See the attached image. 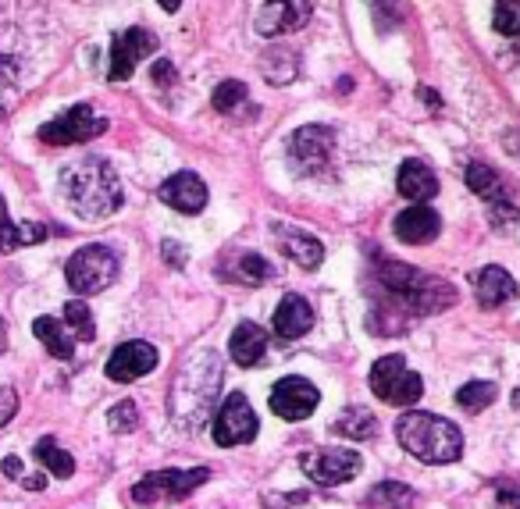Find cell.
<instances>
[{
	"label": "cell",
	"mask_w": 520,
	"mask_h": 509,
	"mask_svg": "<svg viewBox=\"0 0 520 509\" xmlns=\"http://www.w3.org/2000/svg\"><path fill=\"white\" fill-rule=\"evenodd\" d=\"M221 385V364L218 353H200L196 364H189V371L179 374L175 381V392H171V413L175 421L189 424V428H200L211 410L214 396H218Z\"/></svg>",
	"instance_id": "obj_3"
},
{
	"label": "cell",
	"mask_w": 520,
	"mask_h": 509,
	"mask_svg": "<svg viewBox=\"0 0 520 509\" xmlns=\"http://www.w3.org/2000/svg\"><path fill=\"white\" fill-rule=\"evenodd\" d=\"M107 424H111L114 435H129V431L139 428V410L132 399H122V403H114L111 413H107Z\"/></svg>",
	"instance_id": "obj_32"
},
{
	"label": "cell",
	"mask_w": 520,
	"mask_h": 509,
	"mask_svg": "<svg viewBox=\"0 0 520 509\" xmlns=\"http://www.w3.org/2000/svg\"><path fill=\"white\" fill-rule=\"evenodd\" d=\"M157 196H161L168 207H175V211H182V214H200L207 207L204 178L193 175V171H175L171 178H164L161 189H157Z\"/></svg>",
	"instance_id": "obj_14"
},
{
	"label": "cell",
	"mask_w": 520,
	"mask_h": 509,
	"mask_svg": "<svg viewBox=\"0 0 520 509\" xmlns=\"http://www.w3.org/2000/svg\"><path fill=\"white\" fill-rule=\"evenodd\" d=\"M232 278L243 285H264L275 278V267L260 257V253H243V257L236 260V267H232Z\"/></svg>",
	"instance_id": "obj_28"
},
{
	"label": "cell",
	"mask_w": 520,
	"mask_h": 509,
	"mask_svg": "<svg viewBox=\"0 0 520 509\" xmlns=\"http://www.w3.org/2000/svg\"><path fill=\"white\" fill-rule=\"evenodd\" d=\"M310 18V4L307 0H282V4H268L260 8L257 18V33L260 36H285L303 29Z\"/></svg>",
	"instance_id": "obj_16"
},
{
	"label": "cell",
	"mask_w": 520,
	"mask_h": 509,
	"mask_svg": "<svg viewBox=\"0 0 520 509\" xmlns=\"http://www.w3.org/2000/svg\"><path fill=\"white\" fill-rule=\"evenodd\" d=\"M496 509H520V485H499Z\"/></svg>",
	"instance_id": "obj_36"
},
{
	"label": "cell",
	"mask_w": 520,
	"mask_h": 509,
	"mask_svg": "<svg viewBox=\"0 0 520 509\" xmlns=\"http://www.w3.org/2000/svg\"><path fill=\"white\" fill-rule=\"evenodd\" d=\"M15 413H18V392L4 385V388H0V428H4V424L15 417Z\"/></svg>",
	"instance_id": "obj_35"
},
{
	"label": "cell",
	"mask_w": 520,
	"mask_h": 509,
	"mask_svg": "<svg viewBox=\"0 0 520 509\" xmlns=\"http://www.w3.org/2000/svg\"><path fill=\"white\" fill-rule=\"evenodd\" d=\"M275 235H278V246H282L285 257L296 260L300 267H317L325 260V246L317 243L314 235L300 232V228H289V225H278Z\"/></svg>",
	"instance_id": "obj_22"
},
{
	"label": "cell",
	"mask_w": 520,
	"mask_h": 509,
	"mask_svg": "<svg viewBox=\"0 0 520 509\" xmlns=\"http://www.w3.org/2000/svg\"><path fill=\"white\" fill-rule=\"evenodd\" d=\"M25 488H33V492H40L43 485H47V477H22Z\"/></svg>",
	"instance_id": "obj_41"
},
{
	"label": "cell",
	"mask_w": 520,
	"mask_h": 509,
	"mask_svg": "<svg viewBox=\"0 0 520 509\" xmlns=\"http://www.w3.org/2000/svg\"><path fill=\"white\" fill-rule=\"evenodd\" d=\"M371 392L389 406H414L424 396V381L407 367V356H382L371 367Z\"/></svg>",
	"instance_id": "obj_6"
},
{
	"label": "cell",
	"mask_w": 520,
	"mask_h": 509,
	"mask_svg": "<svg viewBox=\"0 0 520 509\" xmlns=\"http://www.w3.org/2000/svg\"><path fill=\"white\" fill-rule=\"evenodd\" d=\"M464 178H467V189H474L481 200H496V203L503 200V178L488 168L485 161H471V164H467Z\"/></svg>",
	"instance_id": "obj_27"
},
{
	"label": "cell",
	"mask_w": 520,
	"mask_h": 509,
	"mask_svg": "<svg viewBox=\"0 0 520 509\" xmlns=\"http://www.w3.org/2000/svg\"><path fill=\"white\" fill-rule=\"evenodd\" d=\"M332 132L321 129V125H307V129H300L293 139H289V154H293V161H300V168L307 171H321L328 164V157H332Z\"/></svg>",
	"instance_id": "obj_15"
},
{
	"label": "cell",
	"mask_w": 520,
	"mask_h": 509,
	"mask_svg": "<svg viewBox=\"0 0 520 509\" xmlns=\"http://www.w3.org/2000/svg\"><path fill=\"white\" fill-rule=\"evenodd\" d=\"M317 403H321V392L314 388V381L296 378V374H289L271 388V410L282 421H307L317 410Z\"/></svg>",
	"instance_id": "obj_12"
},
{
	"label": "cell",
	"mask_w": 520,
	"mask_h": 509,
	"mask_svg": "<svg viewBox=\"0 0 520 509\" xmlns=\"http://www.w3.org/2000/svg\"><path fill=\"white\" fill-rule=\"evenodd\" d=\"M243 100H246V86L239 79H228V82H221V86L214 89L211 104L218 107L221 114H232L239 104H243Z\"/></svg>",
	"instance_id": "obj_34"
},
{
	"label": "cell",
	"mask_w": 520,
	"mask_h": 509,
	"mask_svg": "<svg viewBox=\"0 0 520 509\" xmlns=\"http://www.w3.org/2000/svg\"><path fill=\"white\" fill-rule=\"evenodd\" d=\"M253 438H257V413H253L250 399L243 392H232L214 417V442L225 445V449H236V445H246Z\"/></svg>",
	"instance_id": "obj_10"
},
{
	"label": "cell",
	"mask_w": 520,
	"mask_h": 509,
	"mask_svg": "<svg viewBox=\"0 0 520 509\" xmlns=\"http://www.w3.org/2000/svg\"><path fill=\"white\" fill-rule=\"evenodd\" d=\"M65 328H72L75 339H82V342L97 339V324H93L90 307H86V303H79V299L65 303Z\"/></svg>",
	"instance_id": "obj_31"
},
{
	"label": "cell",
	"mask_w": 520,
	"mask_h": 509,
	"mask_svg": "<svg viewBox=\"0 0 520 509\" xmlns=\"http://www.w3.org/2000/svg\"><path fill=\"white\" fill-rule=\"evenodd\" d=\"M36 460H40L54 477H72L75 474V460L54 442V438H40V442H36Z\"/></svg>",
	"instance_id": "obj_29"
},
{
	"label": "cell",
	"mask_w": 520,
	"mask_h": 509,
	"mask_svg": "<svg viewBox=\"0 0 520 509\" xmlns=\"http://www.w3.org/2000/svg\"><path fill=\"white\" fill-rule=\"evenodd\" d=\"M33 335L47 346V353L54 356V360H72L75 356V335L65 328V321H57V317H36Z\"/></svg>",
	"instance_id": "obj_24"
},
{
	"label": "cell",
	"mask_w": 520,
	"mask_h": 509,
	"mask_svg": "<svg viewBox=\"0 0 520 509\" xmlns=\"http://www.w3.org/2000/svg\"><path fill=\"white\" fill-rule=\"evenodd\" d=\"M396 438L421 463H453L464 453V435L453 421L424 410H407L396 421Z\"/></svg>",
	"instance_id": "obj_2"
},
{
	"label": "cell",
	"mask_w": 520,
	"mask_h": 509,
	"mask_svg": "<svg viewBox=\"0 0 520 509\" xmlns=\"http://www.w3.org/2000/svg\"><path fill=\"white\" fill-rule=\"evenodd\" d=\"M492 403H496V385H492V381H467V385L456 392V406H464L467 413H481Z\"/></svg>",
	"instance_id": "obj_30"
},
{
	"label": "cell",
	"mask_w": 520,
	"mask_h": 509,
	"mask_svg": "<svg viewBox=\"0 0 520 509\" xmlns=\"http://www.w3.org/2000/svg\"><path fill=\"white\" fill-rule=\"evenodd\" d=\"M107 129V118H97L90 104H75L68 107L61 118L54 122L40 125V139L50 146H75V143H86V139L100 136Z\"/></svg>",
	"instance_id": "obj_9"
},
{
	"label": "cell",
	"mask_w": 520,
	"mask_h": 509,
	"mask_svg": "<svg viewBox=\"0 0 520 509\" xmlns=\"http://www.w3.org/2000/svg\"><path fill=\"white\" fill-rule=\"evenodd\" d=\"M417 492L410 485H399V481H382L367 492V506L371 509H414Z\"/></svg>",
	"instance_id": "obj_26"
},
{
	"label": "cell",
	"mask_w": 520,
	"mask_h": 509,
	"mask_svg": "<svg viewBox=\"0 0 520 509\" xmlns=\"http://www.w3.org/2000/svg\"><path fill=\"white\" fill-rule=\"evenodd\" d=\"M4 474H8L11 481H22V460H18V456H4Z\"/></svg>",
	"instance_id": "obj_39"
},
{
	"label": "cell",
	"mask_w": 520,
	"mask_h": 509,
	"mask_svg": "<svg viewBox=\"0 0 520 509\" xmlns=\"http://www.w3.org/2000/svg\"><path fill=\"white\" fill-rule=\"evenodd\" d=\"M118 253L111 246H82V250L72 253L65 275H68V289L75 296H97L107 285L118 278Z\"/></svg>",
	"instance_id": "obj_5"
},
{
	"label": "cell",
	"mask_w": 520,
	"mask_h": 509,
	"mask_svg": "<svg viewBox=\"0 0 520 509\" xmlns=\"http://www.w3.org/2000/svg\"><path fill=\"white\" fill-rule=\"evenodd\" d=\"M61 189H65V200L79 218H111L118 207L125 203L122 182H118V171L104 161V157H86V161L72 164V168L61 175Z\"/></svg>",
	"instance_id": "obj_1"
},
{
	"label": "cell",
	"mask_w": 520,
	"mask_h": 509,
	"mask_svg": "<svg viewBox=\"0 0 520 509\" xmlns=\"http://www.w3.org/2000/svg\"><path fill=\"white\" fill-rule=\"evenodd\" d=\"M474 292H478L481 307H503V303L517 299V282L503 267H481L474 275Z\"/></svg>",
	"instance_id": "obj_19"
},
{
	"label": "cell",
	"mask_w": 520,
	"mask_h": 509,
	"mask_svg": "<svg viewBox=\"0 0 520 509\" xmlns=\"http://www.w3.org/2000/svg\"><path fill=\"white\" fill-rule=\"evenodd\" d=\"M335 431L342 438H353V442H367V438L378 435V417H374L367 406H353V410H342Z\"/></svg>",
	"instance_id": "obj_25"
},
{
	"label": "cell",
	"mask_w": 520,
	"mask_h": 509,
	"mask_svg": "<svg viewBox=\"0 0 520 509\" xmlns=\"http://www.w3.org/2000/svg\"><path fill=\"white\" fill-rule=\"evenodd\" d=\"M154 367H157V349L143 339H132V342H122V346L111 353V360H107V378L129 385V381L150 374Z\"/></svg>",
	"instance_id": "obj_13"
},
{
	"label": "cell",
	"mask_w": 520,
	"mask_h": 509,
	"mask_svg": "<svg viewBox=\"0 0 520 509\" xmlns=\"http://www.w3.org/2000/svg\"><path fill=\"white\" fill-rule=\"evenodd\" d=\"M314 328V310L303 296H285L275 310V332L282 339H300Z\"/></svg>",
	"instance_id": "obj_21"
},
{
	"label": "cell",
	"mask_w": 520,
	"mask_h": 509,
	"mask_svg": "<svg viewBox=\"0 0 520 509\" xmlns=\"http://www.w3.org/2000/svg\"><path fill=\"white\" fill-rule=\"evenodd\" d=\"M150 75H154L157 86H171V82H175V65H171V61H157Z\"/></svg>",
	"instance_id": "obj_38"
},
{
	"label": "cell",
	"mask_w": 520,
	"mask_h": 509,
	"mask_svg": "<svg viewBox=\"0 0 520 509\" xmlns=\"http://www.w3.org/2000/svg\"><path fill=\"white\" fill-rule=\"evenodd\" d=\"M4 346H8V335H4V317H0V353H4Z\"/></svg>",
	"instance_id": "obj_42"
},
{
	"label": "cell",
	"mask_w": 520,
	"mask_h": 509,
	"mask_svg": "<svg viewBox=\"0 0 520 509\" xmlns=\"http://www.w3.org/2000/svg\"><path fill=\"white\" fill-rule=\"evenodd\" d=\"M264 349H268V332H264L260 324H253V321L236 324V332L228 339V353H232V360H236L239 367L260 364Z\"/></svg>",
	"instance_id": "obj_20"
},
{
	"label": "cell",
	"mask_w": 520,
	"mask_h": 509,
	"mask_svg": "<svg viewBox=\"0 0 520 509\" xmlns=\"http://www.w3.org/2000/svg\"><path fill=\"white\" fill-rule=\"evenodd\" d=\"M439 228H442V221L431 207H407V211L396 214V221H392L396 239L399 243H410V246L431 243V239L439 235Z\"/></svg>",
	"instance_id": "obj_17"
},
{
	"label": "cell",
	"mask_w": 520,
	"mask_h": 509,
	"mask_svg": "<svg viewBox=\"0 0 520 509\" xmlns=\"http://www.w3.org/2000/svg\"><path fill=\"white\" fill-rule=\"evenodd\" d=\"M300 467L303 474H310L317 485L335 488V485H346L353 477L360 474L364 460H360L357 449H346V445H332V449H310V453L300 456Z\"/></svg>",
	"instance_id": "obj_8"
},
{
	"label": "cell",
	"mask_w": 520,
	"mask_h": 509,
	"mask_svg": "<svg viewBox=\"0 0 520 509\" xmlns=\"http://www.w3.org/2000/svg\"><path fill=\"white\" fill-rule=\"evenodd\" d=\"M396 189L407 196L414 207H424L431 196L439 193V175L424 161H403V168H399L396 175Z\"/></svg>",
	"instance_id": "obj_18"
},
{
	"label": "cell",
	"mask_w": 520,
	"mask_h": 509,
	"mask_svg": "<svg viewBox=\"0 0 520 509\" xmlns=\"http://www.w3.org/2000/svg\"><path fill=\"white\" fill-rule=\"evenodd\" d=\"M161 253H164V260H168L171 267H186V250H182L179 243H175V239H168V243L161 246Z\"/></svg>",
	"instance_id": "obj_37"
},
{
	"label": "cell",
	"mask_w": 520,
	"mask_h": 509,
	"mask_svg": "<svg viewBox=\"0 0 520 509\" xmlns=\"http://www.w3.org/2000/svg\"><path fill=\"white\" fill-rule=\"evenodd\" d=\"M211 470L207 467H193V470H157V474H147L132 488V502L143 509L150 506H168V502L186 499L189 492L204 485Z\"/></svg>",
	"instance_id": "obj_7"
},
{
	"label": "cell",
	"mask_w": 520,
	"mask_h": 509,
	"mask_svg": "<svg viewBox=\"0 0 520 509\" xmlns=\"http://www.w3.org/2000/svg\"><path fill=\"white\" fill-rule=\"evenodd\" d=\"M15 72H18V65H15V61H11V57H0V82H8Z\"/></svg>",
	"instance_id": "obj_40"
},
{
	"label": "cell",
	"mask_w": 520,
	"mask_h": 509,
	"mask_svg": "<svg viewBox=\"0 0 520 509\" xmlns=\"http://www.w3.org/2000/svg\"><path fill=\"white\" fill-rule=\"evenodd\" d=\"M492 22H496V33L520 36V0H499L496 11H492Z\"/></svg>",
	"instance_id": "obj_33"
},
{
	"label": "cell",
	"mask_w": 520,
	"mask_h": 509,
	"mask_svg": "<svg viewBox=\"0 0 520 509\" xmlns=\"http://www.w3.org/2000/svg\"><path fill=\"white\" fill-rule=\"evenodd\" d=\"M517 50H520V47H517Z\"/></svg>",
	"instance_id": "obj_44"
},
{
	"label": "cell",
	"mask_w": 520,
	"mask_h": 509,
	"mask_svg": "<svg viewBox=\"0 0 520 509\" xmlns=\"http://www.w3.org/2000/svg\"><path fill=\"white\" fill-rule=\"evenodd\" d=\"M154 50H157V36L150 33V29H143V25L125 29V33L114 36V43H111V65H107V79L125 82L132 72H136L139 61L150 57Z\"/></svg>",
	"instance_id": "obj_11"
},
{
	"label": "cell",
	"mask_w": 520,
	"mask_h": 509,
	"mask_svg": "<svg viewBox=\"0 0 520 509\" xmlns=\"http://www.w3.org/2000/svg\"><path fill=\"white\" fill-rule=\"evenodd\" d=\"M378 278H382V285L389 292H396L407 307L414 310H424V314H431V310H446L456 303V292L449 282H442V278H431L424 275L421 267H410V264H399V260H382V267H378Z\"/></svg>",
	"instance_id": "obj_4"
},
{
	"label": "cell",
	"mask_w": 520,
	"mask_h": 509,
	"mask_svg": "<svg viewBox=\"0 0 520 509\" xmlns=\"http://www.w3.org/2000/svg\"><path fill=\"white\" fill-rule=\"evenodd\" d=\"M0 122H4V111H0Z\"/></svg>",
	"instance_id": "obj_43"
},
{
	"label": "cell",
	"mask_w": 520,
	"mask_h": 509,
	"mask_svg": "<svg viewBox=\"0 0 520 509\" xmlns=\"http://www.w3.org/2000/svg\"><path fill=\"white\" fill-rule=\"evenodd\" d=\"M47 239V228L29 221V225H15L8 218V203L0 196V253H11V250H22V246H36Z\"/></svg>",
	"instance_id": "obj_23"
}]
</instances>
